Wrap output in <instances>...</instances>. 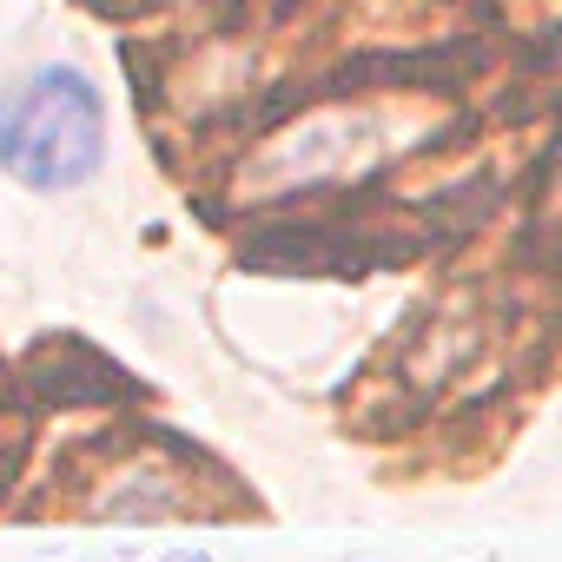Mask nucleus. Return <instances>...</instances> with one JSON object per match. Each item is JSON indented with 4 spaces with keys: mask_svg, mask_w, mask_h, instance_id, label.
I'll return each instance as SVG.
<instances>
[{
    "mask_svg": "<svg viewBox=\"0 0 562 562\" xmlns=\"http://www.w3.org/2000/svg\"><path fill=\"white\" fill-rule=\"evenodd\" d=\"M159 562H212L205 549H172V555H159Z\"/></svg>",
    "mask_w": 562,
    "mask_h": 562,
    "instance_id": "f03ea898",
    "label": "nucleus"
},
{
    "mask_svg": "<svg viewBox=\"0 0 562 562\" xmlns=\"http://www.w3.org/2000/svg\"><path fill=\"white\" fill-rule=\"evenodd\" d=\"M106 166V100L74 60H47L0 100V172L34 192H74Z\"/></svg>",
    "mask_w": 562,
    "mask_h": 562,
    "instance_id": "f257e3e1",
    "label": "nucleus"
}]
</instances>
